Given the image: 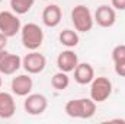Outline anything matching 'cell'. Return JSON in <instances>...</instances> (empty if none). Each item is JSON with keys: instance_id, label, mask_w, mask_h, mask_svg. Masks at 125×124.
<instances>
[{"instance_id": "3957f363", "label": "cell", "mask_w": 125, "mask_h": 124, "mask_svg": "<svg viewBox=\"0 0 125 124\" xmlns=\"http://www.w3.org/2000/svg\"><path fill=\"white\" fill-rule=\"evenodd\" d=\"M71 22L74 25V29L77 32H90L94 25L93 15L90 9L84 4H77L71 10Z\"/></svg>"}, {"instance_id": "7402d4cb", "label": "cell", "mask_w": 125, "mask_h": 124, "mask_svg": "<svg viewBox=\"0 0 125 124\" xmlns=\"http://www.w3.org/2000/svg\"><path fill=\"white\" fill-rule=\"evenodd\" d=\"M1 85H3V79H1V73H0V89H1Z\"/></svg>"}, {"instance_id": "ac0fdd59", "label": "cell", "mask_w": 125, "mask_h": 124, "mask_svg": "<svg viewBox=\"0 0 125 124\" xmlns=\"http://www.w3.org/2000/svg\"><path fill=\"white\" fill-rule=\"evenodd\" d=\"M112 60L114 63L125 62V44H119L112 50Z\"/></svg>"}, {"instance_id": "5bb4252c", "label": "cell", "mask_w": 125, "mask_h": 124, "mask_svg": "<svg viewBox=\"0 0 125 124\" xmlns=\"http://www.w3.org/2000/svg\"><path fill=\"white\" fill-rule=\"evenodd\" d=\"M94 79V69L89 63H79L74 69V80L79 85H90Z\"/></svg>"}, {"instance_id": "30bf717a", "label": "cell", "mask_w": 125, "mask_h": 124, "mask_svg": "<svg viewBox=\"0 0 125 124\" xmlns=\"http://www.w3.org/2000/svg\"><path fill=\"white\" fill-rule=\"evenodd\" d=\"M10 88H12V92L15 93L16 96H26V95L31 93L32 88H33L32 77L29 76V73H26V74H18L16 77L12 79Z\"/></svg>"}, {"instance_id": "ffe728a7", "label": "cell", "mask_w": 125, "mask_h": 124, "mask_svg": "<svg viewBox=\"0 0 125 124\" xmlns=\"http://www.w3.org/2000/svg\"><path fill=\"white\" fill-rule=\"evenodd\" d=\"M111 6L115 10H125V0H111Z\"/></svg>"}, {"instance_id": "52a82bcc", "label": "cell", "mask_w": 125, "mask_h": 124, "mask_svg": "<svg viewBox=\"0 0 125 124\" xmlns=\"http://www.w3.org/2000/svg\"><path fill=\"white\" fill-rule=\"evenodd\" d=\"M23 108L29 115H41L48 108V99L42 93H29L26 95Z\"/></svg>"}, {"instance_id": "277c9868", "label": "cell", "mask_w": 125, "mask_h": 124, "mask_svg": "<svg viewBox=\"0 0 125 124\" xmlns=\"http://www.w3.org/2000/svg\"><path fill=\"white\" fill-rule=\"evenodd\" d=\"M112 93V82L105 76H97L90 82V98L96 104L105 102Z\"/></svg>"}, {"instance_id": "6da1fadb", "label": "cell", "mask_w": 125, "mask_h": 124, "mask_svg": "<svg viewBox=\"0 0 125 124\" xmlns=\"http://www.w3.org/2000/svg\"><path fill=\"white\" fill-rule=\"evenodd\" d=\"M64 111L68 117L71 118H82V120H89L92 118L96 112V102L92 98H77V99H70Z\"/></svg>"}, {"instance_id": "8992f818", "label": "cell", "mask_w": 125, "mask_h": 124, "mask_svg": "<svg viewBox=\"0 0 125 124\" xmlns=\"http://www.w3.org/2000/svg\"><path fill=\"white\" fill-rule=\"evenodd\" d=\"M47 66V59L44 54L38 53L36 50L28 53L23 59H22V67L25 69L26 73L29 74H38L41 72H44Z\"/></svg>"}, {"instance_id": "4fadbf2b", "label": "cell", "mask_w": 125, "mask_h": 124, "mask_svg": "<svg viewBox=\"0 0 125 124\" xmlns=\"http://www.w3.org/2000/svg\"><path fill=\"white\" fill-rule=\"evenodd\" d=\"M16 112V102L13 95L0 91V118H12Z\"/></svg>"}, {"instance_id": "d6986e66", "label": "cell", "mask_w": 125, "mask_h": 124, "mask_svg": "<svg viewBox=\"0 0 125 124\" xmlns=\"http://www.w3.org/2000/svg\"><path fill=\"white\" fill-rule=\"evenodd\" d=\"M115 73L121 77H125V62H119V63H115Z\"/></svg>"}, {"instance_id": "7a4b0ae2", "label": "cell", "mask_w": 125, "mask_h": 124, "mask_svg": "<svg viewBox=\"0 0 125 124\" xmlns=\"http://www.w3.org/2000/svg\"><path fill=\"white\" fill-rule=\"evenodd\" d=\"M21 39H22V44H23V47L26 50L35 51L44 42V31H42V28L38 24L29 22V24L22 26V29H21Z\"/></svg>"}, {"instance_id": "cb8c5ba5", "label": "cell", "mask_w": 125, "mask_h": 124, "mask_svg": "<svg viewBox=\"0 0 125 124\" xmlns=\"http://www.w3.org/2000/svg\"><path fill=\"white\" fill-rule=\"evenodd\" d=\"M0 3H1V0H0Z\"/></svg>"}, {"instance_id": "9c48e42d", "label": "cell", "mask_w": 125, "mask_h": 124, "mask_svg": "<svg viewBox=\"0 0 125 124\" xmlns=\"http://www.w3.org/2000/svg\"><path fill=\"white\" fill-rule=\"evenodd\" d=\"M93 19L99 26H102V28H111L116 22V12H115V9L112 6L102 4V6H99L96 9V12H94V15H93Z\"/></svg>"}, {"instance_id": "2e32d148", "label": "cell", "mask_w": 125, "mask_h": 124, "mask_svg": "<svg viewBox=\"0 0 125 124\" xmlns=\"http://www.w3.org/2000/svg\"><path fill=\"white\" fill-rule=\"evenodd\" d=\"M68 85H70V77H68V73L65 72L60 70L51 77V86L55 91H64L68 88Z\"/></svg>"}, {"instance_id": "44dd1931", "label": "cell", "mask_w": 125, "mask_h": 124, "mask_svg": "<svg viewBox=\"0 0 125 124\" xmlns=\"http://www.w3.org/2000/svg\"><path fill=\"white\" fill-rule=\"evenodd\" d=\"M7 39H9V37H6L4 34L0 32V50H6V47H7Z\"/></svg>"}, {"instance_id": "7c38bea8", "label": "cell", "mask_w": 125, "mask_h": 124, "mask_svg": "<svg viewBox=\"0 0 125 124\" xmlns=\"http://www.w3.org/2000/svg\"><path fill=\"white\" fill-rule=\"evenodd\" d=\"M62 18L61 7L57 4H48L45 6V9L42 10V22L45 26L48 28H55L60 25Z\"/></svg>"}, {"instance_id": "ba28073f", "label": "cell", "mask_w": 125, "mask_h": 124, "mask_svg": "<svg viewBox=\"0 0 125 124\" xmlns=\"http://www.w3.org/2000/svg\"><path fill=\"white\" fill-rule=\"evenodd\" d=\"M22 67V59L18 54H12L6 50H0V73L15 74Z\"/></svg>"}, {"instance_id": "9a60e30c", "label": "cell", "mask_w": 125, "mask_h": 124, "mask_svg": "<svg viewBox=\"0 0 125 124\" xmlns=\"http://www.w3.org/2000/svg\"><path fill=\"white\" fill-rule=\"evenodd\" d=\"M58 41L61 45L67 47V48H74L79 45L80 37H79L77 31H74V29H64L58 35Z\"/></svg>"}, {"instance_id": "603a6c76", "label": "cell", "mask_w": 125, "mask_h": 124, "mask_svg": "<svg viewBox=\"0 0 125 124\" xmlns=\"http://www.w3.org/2000/svg\"><path fill=\"white\" fill-rule=\"evenodd\" d=\"M44 1H48V0H44Z\"/></svg>"}, {"instance_id": "5b68a950", "label": "cell", "mask_w": 125, "mask_h": 124, "mask_svg": "<svg viewBox=\"0 0 125 124\" xmlns=\"http://www.w3.org/2000/svg\"><path fill=\"white\" fill-rule=\"evenodd\" d=\"M22 29V24L19 16L12 10H1L0 12V32L6 37L12 38Z\"/></svg>"}, {"instance_id": "e0dca14e", "label": "cell", "mask_w": 125, "mask_h": 124, "mask_svg": "<svg viewBox=\"0 0 125 124\" xmlns=\"http://www.w3.org/2000/svg\"><path fill=\"white\" fill-rule=\"evenodd\" d=\"M35 0H10V7L16 15H25L32 9Z\"/></svg>"}, {"instance_id": "8fae6325", "label": "cell", "mask_w": 125, "mask_h": 124, "mask_svg": "<svg viewBox=\"0 0 125 124\" xmlns=\"http://www.w3.org/2000/svg\"><path fill=\"white\" fill-rule=\"evenodd\" d=\"M77 64H79V57H77V54L71 48L61 51L58 54V57H57V67H58V70L65 72V73L74 72Z\"/></svg>"}]
</instances>
